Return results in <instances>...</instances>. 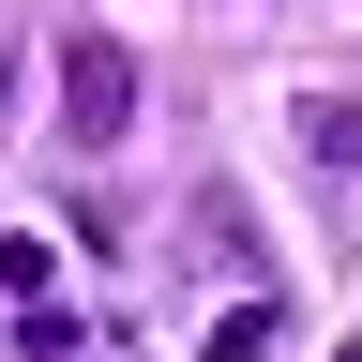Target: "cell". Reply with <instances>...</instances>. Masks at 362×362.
Returning <instances> with one entry per match:
<instances>
[{"mask_svg": "<svg viewBox=\"0 0 362 362\" xmlns=\"http://www.w3.org/2000/svg\"><path fill=\"white\" fill-rule=\"evenodd\" d=\"M121 136H136V45L61 30V151H121Z\"/></svg>", "mask_w": 362, "mask_h": 362, "instance_id": "obj_1", "label": "cell"}, {"mask_svg": "<svg viewBox=\"0 0 362 362\" xmlns=\"http://www.w3.org/2000/svg\"><path fill=\"white\" fill-rule=\"evenodd\" d=\"M302 151L332 181H362V90H302Z\"/></svg>", "mask_w": 362, "mask_h": 362, "instance_id": "obj_2", "label": "cell"}, {"mask_svg": "<svg viewBox=\"0 0 362 362\" xmlns=\"http://www.w3.org/2000/svg\"><path fill=\"white\" fill-rule=\"evenodd\" d=\"M347 362H362V347H347Z\"/></svg>", "mask_w": 362, "mask_h": 362, "instance_id": "obj_3", "label": "cell"}]
</instances>
